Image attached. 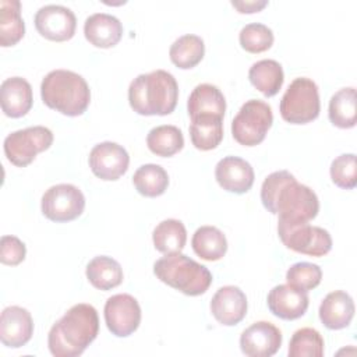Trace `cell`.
<instances>
[{
    "label": "cell",
    "mask_w": 357,
    "mask_h": 357,
    "mask_svg": "<svg viewBox=\"0 0 357 357\" xmlns=\"http://www.w3.org/2000/svg\"><path fill=\"white\" fill-rule=\"evenodd\" d=\"M262 205L278 222L303 223L317 218L319 201L317 194L296 180L287 170H278L266 176L261 185Z\"/></svg>",
    "instance_id": "6da1fadb"
},
{
    "label": "cell",
    "mask_w": 357,
    "mask_h": 357,
    "mask_svg": "<svg viewBox=\"0 0 357 357\" xmlns=\"http://www.w3.org/2000/svg\"><path fill=\"white\" fill-rule=\"evenodd\" d=\"M99 317L93 305H73L49 331L47 346L54 357H77L96 339Z\"/></svg>",
    "instance_id": "7a4b0ae2"
},
{
    "label": "cell",
    "mask_w": 357,
    "mask_h": 357,
    "mask_svg": "<svg viewBox=\"0 0 357 357\" xmlns=\"http://www.w3.org/2000/svg\"><path fill=\"white\" fill-rule=\"evenodd\" d=\"M178 85L173 74L155 70L135 77L128 86L131 109L141 116H166L177 105Z\"/></svg>",
    "instance_id": "3957f363"
},
{
    "label": "cell",
    "mask_w": 357,
    "mask_h": 357,
    "mask_svg": "<svg viewBox=\"0 0 357 357\" xmlns=\"http://www.w3.org/2000/svg\"><path fill=\"white\" fill-rule=\"evenodd\" d=\"M43 103L56 112L75 117L89 106L91 91L85 78L70 70H53L40 84Z\"/></svg>",
    "instance_id": "277c9868"
},
{
    "label": "cell",
    "mask_w": 357,
    "mask_h": 357,
    "mask_svg": "<svg viewBox=\"0 0 357 357\" xmlns=\"http://www.w3.org/2000/svg\"><path fill=\"white\" fill-rule=\"evenodd\" d=\"M153 273L160 282L187 296L204 294L212 283L209 269L181 252L165 254L153 264Z\"/></svg>",
    "instance_id": "5b68a950"
},
{
    "label": "cell",
    "mask_w": 357,
    "mask_h": 357,
    "mask_svg": "<svg viewBox=\"0 0 357 357\" xmlns=\"http://www.w3.org/2000/svg\"><path fill=\"white\" fill-rule=\"evenodd\" d=\"M280 116L290 124H307L315 120L321 110L317 84L307 77L291 81L280 99Z\"/></svg>",
    "instance_id": "8992f818"
},
{
    "label": "cell",
    "mask_w": 357,
    "mask_h": 357,
    "mask_svg": "<svg viewBox=\"0 0 357 357\" xmlns=\"http://www.w3.org/2000/svg\"><path fill=\"white\" fill-rule=\"evenodd\" d=\"M272 107L261 99L247 100L231 121L233 138L244 146L261 144L272 127Z\"/></svg>",
    "instance_id": "52a82bcc"
},
{
    "label": "cell",
    "mask_w": 357,
    "mask_h": 357,
    "mask_svg": "<svg viewBox=\"0 0 357 357\" xmlns=\"http://www.w3.org/2000/svg\"><path fill=\"white\" fill-rule=\"evenodd\" d=\"M53 144V132L45 126H33L13 131L4 139V153L14 166L25 167L39 152L50 148Z\"/></svg>",
    "instance_id": "ba28073f"
},
{
    "label": "cell",
    "mask_w": 357,
    "mask_h": 357,
    "mask_svg": "<svg viewBox=\"0 0 357 357\" xmlns=\"http://www.w3.org/2000/svg\"><path fill=\"white\" fill-rule=\"evenodd\" d=\"M278 234L287 248L310 257H324L332 250L329 231L308 222H278Z\"/></svg>",
    "instance_id": "9c48e42d"
},
{
    "label": "cell",
    "mask_w": 357,
    "mask_h": 357,
    "mask_svg": "<svg viewBox=\"0 0 357 357\" xmlns=\"http://www.w3.org/2000/svg\"><path fill=\"white\" fill-rule=\"evenodd\" d=\"M85 208L82 191L73 184H56L46 190L40 201L42 213L52 222H70L81 216Z\"/></svg>",
    "instance_id": "30bf717a"
},
{
    "label": "cell",
    "mask_w": 357,
    "mask_h": 357,
    "mask_svg": "<svg viewBox=\"0 0 357 357\" xmlns=\"http://www.w3.org/2000/svg\"><path fill=\"white\" fill-rule=\"evenodd\" d=\"M105 322L117 337H127L141 324V307L131 294L120 293L109 297L105 304Z\"/></svg>",
    "instance_id": "8fae6325"
},
{
    "label": "cell",
    "mask_w": 357,
    "mask_h": 357,
    "mask_svg": "<svg viewBox=\"0 0 357 357\" xmlns=\"http://www.w3.org/2000/svg\"><path fill=\"white\" fill-rule=\"evenodd\" d=\"M35 28L46 39L64 42L74 36L77 18L74 13L60 4H47L40 7L35 14Z\"/></svg>",
    "instance_id": "7c38bea8"
},
{
    "label": "cell",
    "mask_w": 357,
    "mask_h": 357,
    "mask_svg": "<svg viewBox=\"0 0 357 357\" xmlns=\"http://www.w3.org/2000/svg\"><path fill=\"white\" fill-rule=\"evenodd\" d=\"M89 167L92 173L106 181L119 180L128 169L130 156L121 145L105 141L96 144L89 152Z\"/></svg>",
    "instance_id": "4fadbf2b"
},
{
    "label": "cell",
    "mask_w": 357,
    "mask_h": 357,
    "mask_svg": "<svg viewBox=\"0 0 357 357\" xmlns=\"http://www.w3.org/2000/svg\"><path fill=\"white\" fill-rule=\"evenodd\" d=\"M282 332L268 321H258L243 331L240 349L248 357H271L282 346Z\"/></svg>",
    "instance_id": "5bb4252c"
},
{
    "label": "cell",
    "mask_w": 357,
    "mask_h": 357,
    "mask_svg": "<svg viewBox=\"0 0 357 357\" xmlns=\"http://www.w3.org/2000/svg\"><path fill=\"white\" fill-rule=\"evenodd\" d=\"M33 333L31 312L20 305H10L0 315V340L4 346L18 349L26 344Z\"/></svg>",
    "instance_id": "9a60e30c"
},
{
    "label": "cell",
    "mask_w": 357,
    "mask_h": 357,
    "mask_svg": "<svg viewBox=\"0 0 357 357\" xmlns=\"http://www.w3.org/2000/svg\"><path fill=\"white\" fill-rule=\"evenodd\" d=\"M247 307L244 291L231 284L218 289L211 300L212 315L225 326H233L241 322L247 314Z\"/></svg>",
    "instance_id": "2e32d148"
},
{
    "label": "cell",
    "mask_w": 357,
    "mask_h": 357,
    "mask_svg": "<svg viewBox=\"0 0 357 357\" xmlns=\"http://www.w3.org/2000/svg\"><path fill=\"white\" fill-rule=\"evenodd\" d=\"M215 177L218 184L234 194L247 192L254 184V169L243 158L238 156H225L216 163Z\"/></svg>",
    "instance_id": "e0dca14e"
},
{
    "label": "cell",
    "mask_w": 357,
    "mask_h": 357,
    "mask_svg": "<svg viewBox=\"0 0 357 357\" xmlns=\"http://www.w3.org/2000/svg\"><path fill=\"white\" fill-rule=\"evenodd\" d=\"M266 303L275 317L293 321L305 314L310 301L307 291L298 290L290 284H278L268 293Z\"/></svg>",
    "instance_id": "ac0fdd59"
},
{
    "label": "cell",
    "mask_w": 357,
    "mask_h": 357,
    "mask_svg": "<svg viewBox=\"0 0 357 357\" xmlns=\"http://www.w3.org/2000/svg\"><path fill=\"white\" fill-rule=\"evenodd\" d=\"M1 110L11 119L25 116L33 103L31 84L22 77L6 78L0 85Z\"/></svg>",
    "instance_id": "d6986e66"
},
{
    "label": "cell",
    "mask_w": 357,
    "mask_h": 357,
    "mask_svg": "<svg viewBox=\"0 0 357 357\" xmlns=\"http://www.w3.org/2000/svg\"><path fill=\"white\" fill-rule=\"evenodd\" d=\"M84 35L91 45L107 49L120 42L123 36V25L120 20L112 14L95 13L84 22Z\"/></svg>",
    "instance_id": "ffe728a7"
},
{
    "label": "cell",
    "mask_w": 357,
    "mask_h": 357,
    "mask_svg": "<svg viewBox=\"0 0 357 357\" xmlns=\"http://www.w3.org/2000/svg\"><path fill=\"white\" fill-rule=\"evenodd\" d=\"M318 314L321 322L328 329H343L350 325L354 317V301L351 296L343 290L331 291L322 300Z\"/></svg>",
    "instance_id": "44dd1931"
},
{
    "label": "cell",
    "mask_w": 357,
    "mask_h": 357,
    "mask_svg": "<svg viewBox=\"0 0 357 357\" xmlns=\"http://www.w3.org/2000/svg\"><path fill=\"white\" fill-rule=\"evenodd\" d=\"M187 110L191 119L198 116H216L223 119L226 99L216 85L199 84L188 96Z\"/></svg>",
    "instance_id": "7402d4cb"
},
{
    "label": "cell",
    "mask_w": 357,
    "mask_h": 357,
    "mask_svg": "<svg viewBox=\"0 0 357 357\" xmlns=\"http://www.w3.org/2000/svg\"><path fill=\"white\" fill-rule=\"evenodd\" d=\"M248 79L261 93L271 98L282 88L284 74L282 66L276 60L264 59L250 67Z\"/></svg>",
    "instance_id": "603a6c76"
},
{
    "label": "cell",
    "mask_w": 357,
    "mask_h": 357,
    "mask_svg": "<svg viewBox=\"0 0 357 357\" xmlns=\"http://www.w3.org/2000/svg\"><path fill=\"white\" fill-rule=\"evenodd\" d=\"M86 278L89 283L99 290H110L123 282L121 265L112 257L99 255L86 265Z\"/></svg>",
    "instance_id": "cb8c5ba5"
},
{
    "label": "cell",
    "mask_w": 357,
    "mask_h": 357,
    "mask_svg": "<svg viewBox=\"0 0 357 357\" xmlns=\"http://www.w3.org/2000/svg\"><path fill=\"white\" fill-rule=\"evenodd\" d=\"M190 137L197 149H215L223 139V119L216 116H198L191 119Z\"/></svg>",
    "instance_id": "d4e9b609"
},
{
    "label": "cell",
    "mask_w": 357,
    "mask_h": 357,
    "mask_svg": "<svg viewBox=\"0 0 357 357\" xmlns=\"http://www.w3.org/2000/svg\"><path fill=\"white\" fill-rule=\"evenodd\" d=\"M194 252L205 261H219L227 251V240L223 231L215 226H201L192 234Z\"/></svg>",
    "instance_id": "484cf974"
},
{
    "label": "cell",
    "mask_w": 357,
    "mask_h": 357,
    "mask_svg": "<svg viewBox=\"0 0 357 357\" xmlns=\"http://www.w3.org/2000/svg\"><path fill=\"white\" fill-rule=\"evenodd\" d=\"M25 33V24L21 17L18 0H0V45L14 46Z\"/></svg>",
    "instance_id": "4316f807"
},
{
    "label": "cell",
    "mask_w": 357,
    "mask_h": 357,
    "mask_svg": "<svg viewBox=\"0 0 357 357\" xmlns=\"http://www.w3.org/2000/svg\"><path fill=\"white\" fill-rule=\"evenodd\" d=\"M205 54V45L201 36L187 33L177 38L170 49L169 56L174 66L181 70H188L195 67Z\"/></svg>",
    "instance_id": "83f0119b"
},
{
    "label": "cell",
    "mask_w": 357,
    "mask_h": 357,
    "mask_svg": "<svg viewBox=\"0 0 357 357\" xmlns=\"http://www.w3.org/2000/svg\"><path fill=\"white\" fill-rule=\"evenodd\" d=\"M153 245L159 252L173 254L181 252L187 241V230L181 220L165 219L152 233Z\"/></svg>",
    "instance_id": "f1b7e54d"
},
{
    "label": "cell",
    "mask_w": 357,
    "mask_h": 357,
    "mask_svg": "<svg viewBox=\"0 0 357 357\" xmlns=\"http://www.w3.org/2000/svg\"><path fill=\"white\" fill-rule=\"evenodd\" d=\"M146 145L152 153L162 158H169L183 149L184 137L178 127L163 124L153 127L148 132Z\"/></svg>",
    "instance_id": "f546056e"
},
{
    "label": "cell",
    "mask_w": 357,
    "mask_h": 357,
    "mask_svg": "<svg viewBox=\"0 0 357 357\" xmlns=\"http://www.w3.org/2000/svg\"><path fill=\"white\" fill-rule=\"evenodd\" d=\"M329 120L339 128H351L357 121L356 88L347 86L335 92L329 100Z\"/></svg>",
    "instance_id": "4dcf8cb0"
},
{
    "label": "cell",
    "mask_w": 357,
    "mask_h": 357,
    "mask_svg": "<svg viewBox=\"0 0 357 357\" xmlns=\"http://www.w3.org/2000/svg\"><path fill=\"white\" fill-rule=\"evenodd\" d=\"M132 184L135 190L144 197H159L167 190L169 174L160 165L146 163L135 170L132 176Z\"/></svg>",
    "instance_id": "1f68e13d"
},
{
    "label": "cell",
    "mask_w": 357,
    "mask_h": 357,
    "mask_svg": "<svg viewBox=\"0 0 357 357\" xmlns=\"http://www.w3.org/2000/svg\"><path fill=\"white\" fill-rule=\"evenodd\" d=\"M324 339L314 328L297 329L289 343L287 354L290 357H322Z\"/></svg>",
    "instance_id": "d6a6232c"
},
{
    "label": "cell",
    "mask_w": 357,
    "mask_h": 357,
    "mask_svg": "<svg viewBox=\"0 0 357 357\" xmlns=\"http://www.w3.org/2000/svg\"><path fill=\"white\" fill-rule=\"evenodd\" d=\"M241 47L250 53H261L268 50L273 43V32L261 22H251L241 28L238 33Z\"/></svg>",
    "instance_id": "836d02e7"
},
{
    "label": "cell",
    "mask_w": 357,
    "mask_h": 357,
    "mask_svg": "<svg viewBox=\"0 0 357 357\" xmlns=\"http://www.w3.org/2000/svg\"><path fill=\"white\" fill-rule=\"evenodd\" d=\"M322 279V271L317 264L311 262H296L286 272L287 284L303 290L310 291L315 289Z\"/></svg>",
    "instance_id": "e575fe53"
},
{
    "label": "cell",
    "mask_w": 357,
    "mask_h": 357,
    "mask_svg": "<svg viewBox=\"0 0 357 357\" xmlns=\"http://www.w3.org/2000/svg\"><path fill=\"white\" fill-rule=\"evenodd\" d=\"M332 181L343 188L353 190L357 185V166L354 153H343L335 158L331 163Z\"/></svg>",
    "instance_id": "d590c367"
},
{
    "label": "cell",
    "mask_w": 357,
    "mask_h": 357,
    "mask_svg": "<svg viewBox=\"0 0 357 357\" xmlns=\"http://www.w3.org/2000/svg\"><path fill=\"white\" fill-rule=\"evenodd\" d=\"M0 261L4 265L15 266L25 259L26 247L15 236H3L0 243Z\"/></svg>",
    "instance_id": "8d00e7d4"
},
{
    "label": "cell",
    "mask_w": 357,
    "mask_h": 357,
    "mask_svg": "<svg viewBox=\"0 0 357 357\" xmlns=\"http://www.w3.org/2000/svg\"><path fill=\"white\" fill-rule=\"evenodd\" d=\"M231 6L234 8L238 10V13H243V14H251V13H258L261 11L264 7L268 6V1L266 0H251V1H231Z\"/></svg>",
    "instance_id": "74e56055"
}]
</instances>
